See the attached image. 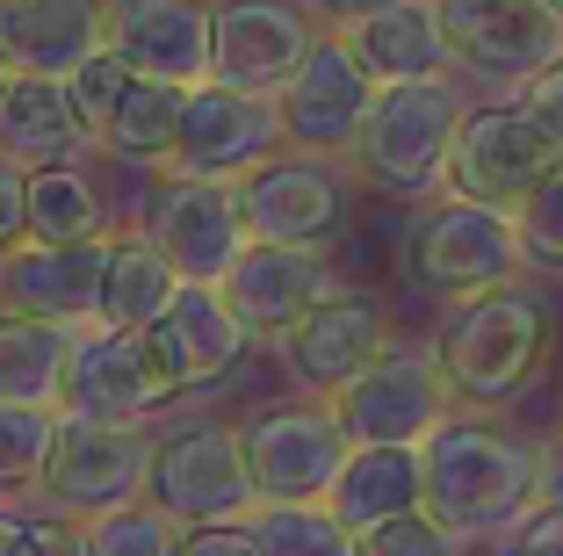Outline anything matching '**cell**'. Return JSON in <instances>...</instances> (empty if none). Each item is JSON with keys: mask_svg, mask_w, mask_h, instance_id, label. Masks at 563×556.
Returning a JSON list of instances; mask_svg holds the SVG:
<instances>
[{"mask_svg": "<svg viewBox=\"0 0 563 556\" xmlns=\"http://www.w3.org/2000/svg\"><path fill=\"white\" fill-rule=\"evenodd\" d=\"M419 462H427V513L463 542L506 535L542 506V448L477 412H448L419 441Z\"/></svg>", "mask_w": 563, "mask_h": 556, "instance_id": "1", "label": "cell"}, {"mask_svg": "<svg viewBox=\"0 0 563 556\" xmlns=\"http://www.w3.org/2000/svg\"><path fill=\"white\" fill-rule=\"evenodd\" d=\"M152 448H159L152 426H109V419L66 412L58 448L44 462V484H36V506L66 513V521H95V513L131 506L152 484Z\"/></svg>", "mask_w": 563, "mask_h": 556, "instance_id": "8", "label": "cell"}, {"mask_svg": "<svg viewBox=\"0 0 563 556\" xmlns=\"http://www.w3.org/2000/svg\"><path fill=\"white\" fill-rule=\"evenodd\" d=\"M325 506L340 513L354 535H368V527L427 506V462H419V448H354Z\"/></svg>", "mask_w": 563, "mask_h": 556, "instance_id": "25", "label": "cell"}, {"mask_svg": "<svg viewBox=\"0 0 563 556\" xmlns=\"http://www.w3.org/2000/svg\"><path fill=\"white\" fill-rule=\"evenodd\" d=\"M80 535H87V556H188V527L152 499L95 513V521H80Z\"/></svg>", "mask_w": 563, "mask_h": 556, "instance_id": "31", "label": "cell"}, {"mask_svg": "<svg viewBox=\"0 0 563 556\" xmlns=\"http://www.w3.org/2000/svg\"><path fill=\"white\" fill-rule=\"evenodd\" d=\"M109 51L137 80L202 87L210 80V0H109Z\"/></svg>", "mask_w": 563, "mask_h": 556, "instance_id": "20", "label": "cell"}, {"mask_svg": "<svg viewBox=\"0 0 563 556\" xmlns=\"http://www.w3.org/2000/svg\"><path fill=\"white\" fill-rule=\"evenodd\" d=\"M390 347H398V326H390V312H383V296H368V290H332L325 304H318V312L275 347V355H282L289 391L332 397L340 383L362 377L376 355H390Z\"/></svg>", "mask_w": 563, "mask_h": 556, "instance_id": "17", "label": "cell"}, {"mask_svg": "<svg viewBox=\"0 0 563 556\" xmlns=\"http://www.w3.org/2000/svg\"><path fill=\"white\" fill-rule=\"evenodd\" d=\"M542 506H563V434L542 448Z\"/></svg>", "mask_w": 563, "mask_h": 556, "instance_id": "42", "label": "cell"}, {"mask_svg": "<svg viewBox=\"0 0 563 556\" xmlns=\"http://www.w3.org/2000/svg\"><path fill=\"white\" fill-rule=\"evenodd\" d=\"M520 268H528L520 217L470 203V196H448V188L433 203H419L412 231H405V275L427 296H448V304L498 290V282H520Z\"/></svg>", "mask_w": 563, "mask_h": 556, "instance_id": "4", "label": "cell"}, {"mask_svg": "<svg viewBox=\"0 0 563 556\" xmlns=\"http://www.w3.org/2000/svg\"><path fill=\"white\" fill-rule=\"evenodd\" d=\"M506 556H563V506H534L514 527V549Z\"/></svg>", "mask_w": 563, "mask_h": 556, "instance_id": "39", "label": "cell"}, {"mask_svg": "<svg viewBox=\"0 0 563 556\" xmlns=\"http://www.w3.org/2000/svg\"><path fill=\"white\" fill-rule=\"evenodd\" d=\"M174 290H181V268L159 253V239H152L145 225L109 231V268H101V326L145 332L152 318L174 304Z\"/></svg>", "mask_w": 563, "mask_h": 556, "instance_id": "26", "label": "cell"}, {"mask_svg": "<svg viewBox=\"0 0 563 556\" xmlns=\"http://www.w3.org/2000/svg\"><path fill=\"white\" fill-rule=\"evenodd\" d=\"M549 8H556V15H563V0H549Z\"/></svg>", "mask_w": 563, "mask_h": 556, "instance_id": "44", "label": "cell"}, {"mask_svg": "<svg viewBox=\"0 0 563 556\" xmlns=\"http://www.w3.org/2000/svg\"><path fill=\"white\" fill-rule=\"evenodd\" d=\"M210 80L246 87V95H282L325 22L311 15V0H210Z\"/></svg>", "mask_w": 563, "mask_h": 556, "instance_id": "15", "label": "cell"}, {"mask_svg": "<svg viewBox=\"0 0 563 556\" xmlns=\"http://www.w3.org/2000/svg\"><path fill=\"white\" fill-rule=\"evenodd\" d=\"M332 290H347V282L325 261V246H261L253 239L246 253H239V268L224 275L232 312L246 318V332L261 347H282Z\"/></svg>", "mask_w": 563, "mask_h": 556, "instance_id": "19", "label": "cell"}, {"mask_svg": "<svg viewBox=\"0 0 563 556\" xmlns=\"http://www.w3.org/2000/svg\"><path fill=\"white\" fill-rule=\"evenodd\" d=\"M145 332H152V347H159V361L174 369L181 397L224 383L239 361L261 347V340L246 332V318L232 312L224 282H181V290H174V304H166V312L152 318Z\"/></svg>", "mask_w": 563, "mask_h": 556, "instance_id": "21", "label": "cell"}, {"mask_svg": "<svg viewBox=\"0 0 563 556\" xmlns=\"http://www.w3.org/2000/svg\"><path fill=\"white\" fill-rule=\"evenodd\" d=\"M362 556H463V535H448V527L419 506V513H398V521L368 527Z\"/></svg>", "mask_w": 563, "mask_h": 556, "instance_id": "36", "label": "cell"}, {"mask_svg": "<svg viewBox=\"0 0 563 556\" xmlns=\"http://www.w3.org/2000/svg\"><path fill=\"white\" fill-rule=\"evenodd\" d=\"M275 152H289V131H282V101L275 95H246V87H224V80L188 87L181 145H174V166H181V174L246 181L253 166H267Z\"/></svg>", "mask_w": 563, "mask_h": 556, "instance_id": "16", "label": "cell"}, {"mask_svg": "<svg viewBox=\"0 0 563 556\" xmlns=\"http://www.w3.org/2000/svg\"><path fill=\"white\" fill-rule=\"evenodd\" d=\"M354 51L383 87L398 80H441L455 58H448V30H441V0H390L368 22H354Z\"/></svg>", "mask_w": 563, "mask_h": 556, "instance_id": "24", "label": "cell"}, {"mask_svg": "<svg viewBox=\"0 0 563 556\" xmlns=\"http://www.w3.org/2000/svg\"><path fill=\"white\" fill-rule=\"evenodd\" d=\"M109 44V0H0V58L15 73L73 80Z\"/></svg>", "mask_w": 563, "mask_h": 556, "instance_id": "22", "label": "cell"}, {"mask_svg": "<svg viewBox=\"0 0 563 556\" xmlns=\"http://www.w3.org/2000/svg\"><path fill=\"white\" fill-rule=\"evenodd\" d=\"M563 166V131L549 123L542 109L520 101H492V109H470L463 131H455V152H448V196L492 203V210L520 217L528 196L542 188L549 174Z\"/></svg>", "mask_w": 563, "mask_h": 556, "instance_id": "6", "label": "cell"}, {"mask_svg": "<svg viewBox=\"0 0 563 556\" xmlns=\"http://www.w3.org/2000/svg\"><path fill=\"white\" fill-rule=\"evenodd\" d=\"M433 361L448 377V397L470 412L514 405L549 361V304L528 282H498L463 304H448L441 332H433Z\"/></svg>", "mask_w": 563, "mask_h": 556, "instance_id": "2", "label": "cell"}, {"mask_svg": "<svg viewBox=\"0 0 563 556\" xmlns=\"http://www.w3.org/2000/svg\"><path fill=\"white\" fill-rule=\"evenodd\" d=\"M30 239H109V210L101 188L80 174V160L66 166H30Z\"/></svg>", "mask_w": 563, "mask_h": 556, "instance_id": "29", "label": "cell"}, {"mask_svg": "<svg viewBox=\"0 0 563 556\" xmlns=\"http://www.w3.org/2000/svg\"><path fill=\"white\" fill-rule=\"evenodd\" d=\"M376 8H390V0H311V15L325 22V30H354V22H368Z\"/></svg>", "mask_w": 563, "mask_h": 556, "instance_id": "41", "label": "cell"}, {"mask_svg": "<svg viewBox=\"0 0 563 556\" xmlns=\"http://www.w3.org/2000/svg\"><path fill=\"white\" fill-rule=\"evenodd\" d=\"M145 231L181 268V282H224L239 268V253L253 246L246 210H239V181H202L181 174V166L159 174V188L145 203Z\"/></svg>", "mask_w": 563, "mask_h": 556, "instance_id": "14", "label": "cell"}, {"mask_svg": "<svg viewBox=\"0 0 563 556\" xmlns=\"http://www.w3.org/2000/svg\"><path fill=\"white\" fill-rule=\"evenodd\" d=\"M520 253L542 275H563V166L528 196V210H520Z\"/></svg>", "mask_w": 563, "mask_h": 556, "instance_id": "35", "label": "cell"}, {"mask_svg": "<svg viewBox=\"0 0 563 556\" xmlns=\"http://www.w3.org/2000/svg\"><path fill=\"white\" fill-rule=\"evenodd\" d=\"M239 434H246V462H253V484H261V506H325L340 470H347V456H354L332 397H303V391L246 412Z\"/></svg>", "mask_w": 563, "mask_h": 556, "instance_id": "7", "label": "cell"}, {"mask_svg": "<svg viewBox=\"0 0 563 556\" xmlns=\"http://www.w3.org/2000/svg\"><path fill=\"white\" fill-rule=\"evenodd\" d=\"M448 377L433 361V340H398L390 355H376L354 383L332 391V412L347 426L354 448H419L433 426L448 419Z\"/></svg>", "mask_w": 563, "mask_h": 556, "instance_id": "9", "label": "cell"}, {"mask_svg": "<svg viewBox=\"0 0 563 556\" xmlns=\"http://www.w3.org/2000/svg\"><path fill=\"white\" fill-rule=\"evenodd\" d=\"M80 332L51 326L30 312H0V405H58L66 397V361Z\"/></svg>", "mask_w": 563, "mask_h": 556, "instance_id": "27", "label": "cell"}, {"mask_svg": "<svg viewBox=\"0 0 563 556\" xmlns=\"http://www.w3.org/2000/svg\"><path fill=\"white\" fill-rule=\"evenodd\" d=\"M383 80L362 66L347 30H318L311 58L297 66V80L282 87V131L289 152H318V160H354V138H362L368 109H376Z\"/></svg>", "mask_w": 563, "mask_h": 556, "instance_id": "11", "label": "cell"}, {"mask_svg": "<svg viewBox=\"0 0 563 556\" xmlns=\"http://www.w3.org/2000/svg\"><path fill=\"white\" fill-rule=\"evenodd\" d=\"M441 30L470 80L528 87L563 58V15L549 0H441Z\"/></svg>", "mask_w": 563, "mask_h": 556, "instance_id": "13", "label": "cell"}, {"mask_svg": "<svg viewBox=\"0 0 563 556\" xmlns=\"http://www.w3.org/2000/svg\"><path fill=\"white\" fill-rule=\"evenodd\" d=\"M87 152L80 109H73L66 80H44V73H15L8 95H0V160L15 166H66Z\"/></svg>", "mask_w": 563, "mask_h": 556, "instance_id": "23", "label": "cell"}, {"mask_svg": "<svg viewBox=\"0 0 563 556\" xmlns=\"http://www.w3.org/2000/svg\"><path fill=\"white\" fill-rule=\"evenodd\" d=\"M463 87L448 80H398L383 87L376 109H368L362 138H354V181L376 188V196H433L448 181V152H455V131H463Z\"/></svg>", "mask_w": 563, "mask_h": 556, "instance_id": "3", "label": "cell"}, {"mask_svg": "<svg viewBox=\"0 0 563 556\" xmlns=\"http://www.w3.org/2000/svg\"><path fill=\"white\" fill-rule=\"evenodd\" d=\"M131 80H137V73L123 66L109 44H101L95 58H87V66L66 80L73 109H80V131H87V145H95V152H101V138H109V123H117V109H123V95H131Z\"/></svg>", "mask_w": 563, "mask_h": 556, "instance_id": "34", "label": "cell"}, {"mask_svg": "<svg viewBox=\"0 0 563 556\" xmlns=\"http://www.w3.org/2000/svg\"><path fill=\"white\" fill-rule=\"evenodd\" d=\"M520 95H528V109H542L549 123H556V131H563V58H556V66L542 73V80H528V87H520Z\"/></svg>", "mask_w": 563, "mask_h": 556, "instance_id": "40", "label": "cell"}, {"mask_svg": "<svg viewBox=\"0 0 563 556\" xmlns=\"http://www.w3.org/2000/svg\"><path fill=\"white\" fill-rule=\"evenodd\" d=\"M174 405H181V383H174V369L159 361L152 332L87 326L80 340H73L58 412L109 419V426H145V419H159V412H174Z\"/></svg>", "mask_w": 563, "mask_h": 556, "instance_id": "10", "label": "cell"}, {"mask_svg": "<svg viewBox=\"0 0 563 556\" xmlns=\"http://www.w3.org/2000/svg\"><path fill=\"white\" fill-rule=\"evenodd\" d=\"M253 527L267 535V556H362V535L332 506H261Z\"/></svg>", "mask_w": 563, "mask_h": 556, "instance_id": "32", "label": "cell"}, {"mask_svg": "<svg viewBox=\"0 0 563 556\" xmlns=\"http://www.w3.org/2000/svg\"><path fill=\"white\" fill-rule=\"evenodd\" d=\"M152 506H166L181 527H217V521H253L261 513V484L246 462V434L239 419H174L152 448Z\"/></svg>", "mask_w": 563, "mask_h": 556, "instance_id": "5", "label": "cell"}, {"mask_svg": "<svg viewBox=\"0 0 563 556\" xmlns=\"http://www.w3.org/2000/svg\"><path fill=\"white\" fill-rule=\"evenodd\" d=\"M15 239H30V166L0 160V253Z\"/></svg>", "mask_w": 563, "mask_h": 556, "instance_id": "38", "label": "cell"}, {"mask_svg": "<svg viewBox=\"0 0 563 556\" xmlns=\"http://www.w3.org/2000/svg\"><path fill=\"white\" fill-rule=\"evenodd\" d=\"M58 405H0V499H36L58 448Z\"/></svg>", "mask_w": 563, "mask_h": 556, "instance_id": "30", "label": "cell"}, {"mask_svg": "<svg viewBox=\"0 0 563 556\" xmlns=\"http://www.w3.org/2000/svg\"><path fill=\"white\" fill-rule=\"evenodd\" d=\"M354 166L318 160V152H275L239 181V210L261 246H332L347 231Z\"/></svg>", "mask_w": 563, "mask_h": 556, "instance_id": "12", "label": "cell"}, {"mask_svg": "<svg viewBox=\"0 0 563 556\" xmlns=\"http://www.w3.org/2000/svg\"><path fill=\"white\" fill-rule=\"evenodd\" d=\"M0 556H87V535L36 499H0Z\"/></svg>", "mask_w": 563, "mask_h": 556, "instance_id": "33", "label": "cell"}, {"mask_svg": "<svg viewBox=\"0 0 563 556\" xmlns=\"http://www.w3.org/2000/svg\"><path fill=\"white\" fill-rule=\"evenodd\" d=\"M8 80H15V66H8V58H0V95H8Z\"/></svg>", "mask_w": 563, "mask_h": 556, "instance_id": "43", "label": "cell"}, {"mask_svg": "<svg viewBox=\"0 0 563 556\" xmlns=\"http://www.w3.org/2000/svg\"><path fill=\"white\" fill-rule=\"evenodd\" d=\"M188 556H267V535L253 521H217V527H188Z\"/></svg>", "mask_w": 563, "mask_h": 556, "instance_id": "37", "label": "cell"}, {"mask_svg": "<svg viewBox=\"0 0 563 556\" xmlns=\"http://www.w3.org/2000/svg\"><path fill=\"white\" fill-rule=\"evenodd\" d=\"M101 268H109V239H15L0 253V312L87 332L101 326Z\"/></svg>", "mask_w": 563, "mask_h": 556, "instance_id": "18", "label": "cell"}, {"mask_svg": "<svg viewBox=\"0 0 563 556\" xmlns=\"http://www.w3.org/2000/svg\"><path fill=\"white\" fill-rule=\"evenodd\" d=\"M181 109H188V87H166V80H131L117 123L101 138V152L123 166H174V145H181Z\"/></svg>", "mask_w": 563, "mask_h": 556, "instance_id": "28", "label": "cell"}]
</instances>
